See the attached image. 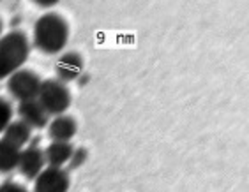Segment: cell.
Returning <instances> with one entry per match:
<instances>
[{"instance_id": "obj_1", "label": "cell", "mask_w": 249, "mask_h": 192, "mask_svg": "<svg viewBox=\"0 0 249 192\" xmlns=\"http://www.w3.org/2000/svg\"><path fill=\"white\" fill-rule=\"evenodd\" d=\"M69 25L57 13H46L36 21L32 30V44L46 55H57L67 46Z\"/></svg>"}, {"instance_id": "obj_2", "label": "cell", "mask_w": 249, "mask_h": 192, "mask_svg": "<svg viewBox=\"0 0 249 192\" xmlns=\"http://www.w3.org/2000/svg\"><path fill=\"white\" fill-rule=\"evenodd\" d=\"M30 43L21 30H11L0 37V81L9 80L29 60Z\"/></svg>"}, {"instance_id": "obj_3", "label": "cell", "mask_w": 249, "mask_h": 192, "mask_svg": "<svg viewBox=\"0 0 249 192\" xmlns=\"http://www.w3.org/2000/svg\"><path fill=\"white\" fill-rule=\"evenodd\" d=\"M37 101L44 108V111L55 118V116L66 115V111L69 110L71 92L66 83L58 81V80H44L39 88Z\"/></svg>"}, {"instance_id": "obj_4", "label": "cell", "mask_w": 249, "mask_h": 192, "mask_svg": "<svg viewBox=\"0 0 249 192\" xmlns=\"http://www.w3.org/2000/svg\"><path fill=\"white\" fill-rule=\"evenodd\" d=\"M41 83H43V80L39 78V74L36 71H32V69H19L18 72H15L7 80V92L18 102L34 101L39 96Z\"/></svg>"}, {"instance_id": "obj_5", "label": "cell", "mask_w": 249, "mask_h": 192, "mask_svg": "<svg viewBox=\"0 0 249 192\" xmlns=\"http://www.w3.org/2000/svg\"><path fill=\"white\" fill-rule=\"evenodd\" d=\"M71 178L64 168L46 166L34 180V192H69Z\"/></svg>"}, {"instance_id": "obj_6", "label": "cell", "mask_w": 249, "mask_h": 192, "mask_svg": "<svg viewBox=\"0 0 249 192\" xmlns=\"http://www.w3.org/2000/svg\"><path fill=\"white\" fill-rule=\"evenodd\" d=\"M44 164H46V160H44V152L39 148V146H30L29 144L25 150H21L18 169L27 180H36L39 175L43 173V169L46 168Z\"/></svg>"}, {"instance_id": "obj_7", "label": "cell", "mask_w": 249, "mask_h": 192, "mask_svg": "<svg viewBox=\"0 0 249 192\" xmlns=\"http://www.w3.org/2000/svg\"><path fill=\"white\" fill-rule=\"evenodd\" d=\"M55 74L57 80L62 83L76 81L83 74V58L76 51H67L58 58L55 64Z\"/></svg>"}, {"instance_id": "obj_8", "label": "cell", "mask_w": 249, "mask_h": 192, "mask_svg": "<svg viewBox=\"0 0 249 192\" xmlns=\"http://www.w3.org/2000/svg\"><path fill=\"white\" fill-rule=\"evenodd\" d=\"M19 120L25 122L30 129H43L50 124V115L44 111V108L39 104L37 99L34 101H23L18 104Z\"/></svg>"}, {"instance_id": "obj_9", "label": "cell", "mask_w": 249, "mask_h": 192, "mask_svg": "<svg viewBox=\"0 0 249 192\" xmlns=\"http://www.w3.org/2000/svg\"><path fill=\"white\" fill-rule=\"evenodd\" d=\"M78 124L71 115L55 116L48 124V136L52 141L58 143H71V140L76 136Z\"/></svg>"}, {"instance_id": "obj_10", "label": "cell", "mask_w": 249, "mask_h": 192, "mask_svg": "<svg viewBox=\"0 0 249 192\" xmlns=\"http://www.w3.org/2000/svg\"><path fill=\"white\" fill-rule=\"evenodd\" d=\"M72 146L71 143H58V141H52L44 150V160L52 168H64L66 164H69L72 155Z\"/></svg>"}, {"instance_id": "obj_11", "label": "cell", "mask_w": 249, "mask_h": 192, "mask_svg": "<svg viewBox=\"0 0 249 192\" xmlns=\"http://www.w3.org/2000/svg\"><path fill=\"white\" fill-rule=\"evenodd\" d=\"M19 155H21V148L0 138V175H7L18 169Z\"/></svg>"}, {"instance_id": "obj_12", "label": "cell", "mask_w": 249, "mask_h": 192, "mask_svg": "<svg viewBox=\"0 0 249 192\" xmlns=\"http://www.w3.org/2000/svg\"><path fill=\"white\" fill-rule=\"evenodd\" d=\"M2 138H4V140H7L9 143L16 144L18 148H21L23 144L30 143V138H32V129H30L25 122L13 120L9 125H7V129L4 130V136H2Z\"/></svg>"}, {"instance_id": "obj_13", "label": "cell", "mask_w": 249, "mask_h": 192, "mask_svg": "<svg viewBox=\"0 0 249 192\" xmlns=\"http://www.w3.org/2000/svg\"><path fill=\"white\" fill-rule=\"evenodd\" d=\"M11 122H13V106L7 99L0 97V134H4Z\"/></svg>"}, {"instance_id": "obj_14", "label": "cell", "mask_w": 249, "mask_h": 192, "mask_svg": "<svg viewBox=\"0 0 249 192\" xmlns=\"http://www.w3.org/2000/svg\"><path fill=\"white\" fill-rule=\"evenodd\" d=\"M89 157V152L85 148H74L72 150V155H71V160H69V168L71 169H76L80 166H83Z\"/></svg>"}, {"instance_id": "obj_15", "label": "cell", "mask_w": 249, "mask_h": 192, "mask_svg": "<svg viewBox=\"0 0 249 192\" xmlns=\"http://www.w3.org/2000/svg\"><path fill=\"white\" fill-rule=\"evenodd\" d=\"M0 192H29V191H27V187L21 185V183L7 180V182L0 183Z\"/></svg>"}, {"instance_id": "obj_16", "label": "cell", "mask_w": 249, "mask_h": 192, "mask_svg": "<svg viewBox=\"0 0 249 192\" xmlns=\"http://www.w3.org/2000/svg\"><path fill=\"white\" fill-rule=\"evenodd\" d=\"M36 4H37L39 7H52L53 4H57V0H37Z\"/></svg>"}, {"instance_id": "obj_17", "label": "cell", "mask_w": 249, "mask_h": 192, "mask_svg": "<svg viewBox=\"0 0 249 192\" xmlns=\"http://www.w3.org/2000/svg\"><path fill=\"white\" fill-rule=\"evenodd\" d=\"M4 35V21H2V18H0V37Z\"/></svg>"}]
</instances>
